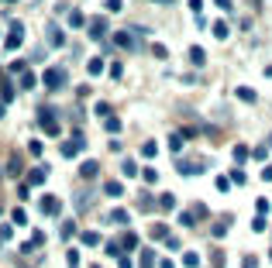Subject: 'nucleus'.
<instances>
[{"mask_svg":"<svg viewBox=\"0 0 272 268\" xmlns=\"http://www.w3.org/2000/svg\"><path fill=\"white\" fill-rule=\"evenodd\" d=\"M52 117H56V107H38V120H41V127H45V134L48 138H59V124Z\"/></svg>","mask_w":272,"mask_h":268,"instance_id":"obj_1","label":"nucleus"},{"mask_svg":"<svg viewBox=\"0 0 272 268\" xmlns=\"http://www.w3.org/2000/svg\"><path fill=\"white\" fill-rule=\"evenodd\" d=\"M21 38H24V24H21V21H11V35H7V41H4V52H18Z\"/></svg>","mask_w":272,"mask_h":268,"instance_id":"obj_2","label":"nucleus"},{"mask_svg":"<svg viewBox=\"0 0 272 268\" xmlns=\"http://www.w3.org/2000/svg\"><path fill=\"white\" fill-rule=\"evenodd\" d=\"M69 76H66V69L62 65H52V69H45V86L48 90H59V86H66Z\"/></svg>","mask_w":272,"mask_h":268,"instance_id":"obj_3","label":"nucleus"},{"mask_svg":"<svg viewBox=\"0 0 272 268\" xmlns=\"http://www.w3.org/2000/svg\"><path fill=\"white\" fill-rule=\"evenodd\" d=\"M176 169L183 175H200L203 169H207V162H176Z\"/></svg>","mask_w":272,"mask_h":268,"instance_id":"obj_4","label":"nucleus"},{"mask_svg":"<svg viewBox=\"0 0 272 268\" xmlns=\"http://www.w3.org/2000/svg\"><path fill=\"white\" fill-rule=\"evenodd\" d=\"M45 35H48V45H52V48H62V45H66V35H62V28H56V24H48Z\"/></svg>","mask_w":272,"mask_h":268,"instance_id":"obj_5","label":"nucleus"},{"mask_svg":"<svg viewBox=\"0 0 272 268\" xmlns=\"http://www.w3.org/2000/svg\"><path fill=\"white\" fill-rule=\"evenodd\" d=\"M38 210L48 213V217H56V213H59V199H56V196H41V199H38Z\"/></svg>","mask_w":272,"mask_h":268,"instance_id":"obj_6","label":"nucleus"},{"mask_svg":"<svg viewBox=\"0 0 272 268\" xmlns=\"http://www.w3.org/2000/svg\"><path fill=\"white\" fill-rule=\"evenodd\" d=\"M234 96H238L241 103H255V100H258V93H255L252 86H238V90H234Z\"/></svg>","mask_w":272,"mask_h":268,"instance_id":"obj_7","label":"nucleus"},{"mask_svg":"<svg viewBox=\"0 0 272 268\" xmlns=\"http://www.w3.org/2000/svg\"><path fill=\"white\" fill-rule=\"evenodd\" d=\"M103 35H107V21L93 18V24H90V38H103Z\"/></svg>","mask_w":272,"mask_h":268,"instance_id":"obj_8","label":"nucleus"},{"mask_svg":"<svg viewBox=\"0 0 272 268\" xmlns=\"http://www.w3.org/2000/svg\"><path fill=\"white\" fill-rule=\"evenodd\" d=\"M190 62H193V65H203V62H207V55H203V48H200V45L190 48Z\"/></svg>","mask_w":272,"mask_h":268,"instance_id":"obj_9","label":"nucleus"},{"mask_svg":"<svg viewBox=\"0 0 272 268\" xmlns=\"http://www.w3.org/2000/svg\"><path fill=\"white\" fill-rule=\"evenodd\" d=\"M248 145H234V162H238V165H241V162H248Z\"/></svg>","mask_w":272,"mask_h":268,"instance_id":"obj_10","label":"nucleus"},{"mask_svg":"<svg viewBox=\"0 0 272 268\" xmlns=\"http://www.w3.org/2000/svg\"><path fill=\"white\" fill-rule=\"evenodd\" d=\"M183 265L186 268H200V254H196V251H186V254H183Z\"/></svg>","mask_w":272,"mask_h":268,"instance_id":"obj_11","label":"nucleus"},{"mask_svg":"<svg viewBox=\"0 0 272 268\" xmlns=\"http://www.w3.org/2000/svg\"><path fill=\"white\" fill-rule=\"evenodd\" d=\"M83 244H86V248H97V244H100V234H97V230H86V234H83Z\"/></svg>","mask_w":272,"mask_h":268,"instance_id":"obj_12","label":"nucleus"},{"mask_svg":"<svg viewBox=\"0 0 272 268\" xmlns=\"http://www.w3.org/2000/svg\"><path fill=\"white\" fill-rule=\"evenodd\" d=\"M114 45H121V48H131L135 41H131V35H124V31H117V35H114Z\"/></svg>","mask_w":272,"mask_h":268,"instance_id":"obj_13","label":"nucleus"},{"mask_svg":"<svg viewBox=\"0 0 272 268\" xmlns=\"http://www.w3.org/2000/svg\"><path fill=\"white\" fill-rule=\"evenodd\" d=\"M111 220H114V224H121V227H124V224L131 220V213H128V210H114V213H111Z\"/></svg>","mask_w":272,"mask_h":268,"instance_id":"obj_14","label":"nucleus"},{"mask_svg":"<svg viewBox=\"0 0 272 268\" xmlns=\"http://www.w3.org/2000/svg\"><path fill=\"white\" fill-rule=\"evenodd\" d=\"M152 237H158V241H169L173 234H169V227H162V224H155V227H152Z\"/></svg>","mask_w":272,"mask_h":268,"instance_id":"obj_15","label":"nucleus"},{"mask_svg":"<svg viewBox=\"0 0 272 268\" xmlns=\"http://www.w3.org/2000/svg\"><path fill=\"white\" fill-rule=\"evenodd\" d=\"M103 192H107V196H121V192H124V186H121V182H107V186H103Z\"/></svg>","mask_w":272,"mask_h":268,"instance_id":"obj_16","label":"nucleus"},{"mask_svg":"<svg viewBox=\"0 0 272 268\" xmlns=\"http://www.w3.org/2000/svg\"><path fill=\"white\" fill-rule=\"evenodd\" d=\"M155 152H158V145H155V141H145V148H141V155H145V158H155Z\"/></svg>","mask_w":272,"mask_h":268,"instance_id":"obj_17","label":"nucleus"},{"mask_svg":"<svg viewBox=\"0 0 272 268\" xmlns=\"http://www.w3.org/2000/svg\"><path fill=\"white\" fill-rule=\"evenodd\" d=\"M41 179H45V169H35V172L28 175V186H38Z\"/></svg>","mask_w":272,"mask_h":268,"instance_id":"obj_18","label":"nucleus"},{"mask_svg":"<svg viewBox=\"0 0 272 268\" xmlns=\"http://www.w3.org/2000/svg\"><path fill=\"white\" fill-rule=\"evenodd\" d=\"M158 203H162V210H173V207H176V196H173V192H166Z\"/></svg>","mask_w":272,"mask_h":268,"instance_id":"obj_19","label":"nucleus"},{"mask_svg":"<svg viewBox=\"0 0 272 268\" xmlns=\"http://www.w3.org/2000/svg\"><path fill=\"white\" fill-rule=\"evenodd\" d=\"M79 172H83V179H86V175H97V162H83Z\"/></svg>","mask_w":272,"mask_h":268,"instance_id":"obj_20","label":"nucleus"},{"mask_svg":"<svg viewBox=\"0 0 272 268\" xmlns=\"http://www.w3.org/2000/svg\"><path fill=\"white\" fill-rule=\"evenodd\" d=\"M69 24H73V28H83L86 21H83V14H79V11H73V14H69Z\"/></svg>","mask_w":272,"mask_h":268,"instance_id":"obj_21","label":"nucleus"},{"mask_svg":"<svg viewBox=\"0 0 272 268\" xmlns=\"http://www.w3.org/2000/svg\"><path fill=\"white\" fill-rule=\"evenodd\" d=\"M217 189L228 192V189H231V179H228V175H217Z\"/></svg>","mask_w":272,"mask_h":268,"instance_id":"obj_22","label":"nucleus"},{"mask_svg":"<svg viewBox=\"0 0 272 268\" xmlns=\"http://www.w3.org/2000/svg\"><path fill=\"white\" fill-rule=\"evenodd\" d=\"M152 261H155V254L152 251H141V268H152Z\"/></svg>","mask_w":272,"mask_h":268,"instance_id":"obj_23","label":"nucleus"},{"mask_svg":"<svg viewBox=\"0 0 272 268\" xmlns=\"http://www.w3.org/2000/svg\"><path fill=\"white\" fill-rule=\"evenodd\" d=\"M121 241H124V248H128V251H131V248H138V237H135V234H124Z\"/></svg>","mask_w":272,"mask_h":268,"instance_id":"obj_24","label":"nucleus"},{"mask_svg":"<svg viewBox=\"0 0 272 268\" xmlns=\"http://www.w3.org/2000/svg\"><path fill=\"white\" fill-rule=\"evenodd\" d=\"M7 172H11V175L21 172V158H11V162H7Z\"/></svg>","mask_w":272,"mask_h":268,"instance_id":"obj_25","label":"nucleus"},{"mask_svg":"<svg viewBox=\"0 0 272 268\" xmlns=\"http://www.w3.org/2000/svg\"><path fill=\"white\" fill-rule=\"evenodd\" d=\"M107 131H111V134L121 131V120H117V117H107Z\"/></svg>","mask_w":272,"mask_h":268,"instance_id":"obj_26","label":"nucleus"},{"mask_svg":"<svg viewBox=\"0 0 272 268\" xmlns=\"http://www.w3.org/2000/svg\"><path fill=\"white\" fill-rule=\"evenodd\" d=\"M35 83H38V79H35V73H24V79H21V86H28V90H31Z\"/></svg>","mask_w":272,"mask_h":268,"instance_id":"obj_27","label":"nucleus"},{"mask_svg":"<svg viewBox=\"0 0 272 268\" xmlns=\"http://www.w3.org/2000/svg\"><path fill=\"white\" fill-rule=\"evenodd\" d=\"M169 148H183V134H169Z\"/></svg>","mask_w":272,"mask_h":268,"instance_id":"obj_28","label":"nucleus"},{"mask_svg":"<svg viewBox=\"0 0 272 268\" xmlns=\"http://www.w3.org/2000/svg\"><path fill=\"white\" fill-rule=\"evenodd\" d=\"M62 155H66V158H73V155H76V145H73V141H66V145H62Z\"/></svg>","mask_w":272,"mask_h":268,"instance_id":"obj_29","label":"nucleus"},{"mask_svg":"<svg viewBox=\"0 0 272 268\" xmlns=\"http://www.w3.org/2000/svg\"><path fill=\"white\" fill-rule=\"evenodd\" d=\"M11 234H14V227H11V224H4V227H0V241H11Z\"/></svg>","mask_w":272,"mask_h":268,"instance_id":"obj_30","label":"nucleus"},{"mask_svg":"<svg viewBox=\"0 0 272 268\" xmlns=\"http://www.w3.org/2000/svg\"><path fill=\"white\" fill-rule=\"evenodd\" d=\"M121 169H124V175H135V172H138V165H135V162H131V158H128V162H124Z\"/></svg>","mask_w":272,"mask_h":268,"instance_id":"obj_31","label":"nucleus"},{"mask_svg":"<svg viewBox=\"0 0 272 268\" xmlns=\"http://www.w3.org/2000/svg\"><path fill=\"white\" fill-rule=\"evenodd\" d=\"M214 35L217 38H228V24H214Z\"/></svg>","mask_w":272,"mask_h":268,"instance_id":"obj_32","label":"nucleus"},{"mask_svg":"<svg viewBox=\"0 0 272 268\" xmlns=\"http://www.w3.org/2000/svg\"><path fill=\"white\" fill-rule=\"evenodd\" d=\"M100 69H103V62H100V58H90V73H93V76H97Z\"/></svg>","mask_w":272,"mask_h":268,"instance_id":"obj_33","label":"nucleus"},{"mask_svg":"<svg viewBox=\"0 0 272 268\" xmlns=\"http://www.w3.org/2000/svg\"><path fill=\"white\" fill-rule=\"evenodd\" d=\"M97 114L100 117H111V103H97Z\"/></svg>","mask_w":272,"mask_h":268,"instance_id":"obj_34","label":"nucleus"},{"mask_svg":"<svg viewBox=\"0 0 272 268\" xmlns=\"http://www.w3.org/2000/svg\"><path fill=\"white\" fill-rule=\"evenodd\" d=\"M252 230H265V217H255V220H252Z\"/></svg>","mask_w":272,"mask_h":268,"instance_id":"obj_35","label":"nucleus"},{"mask_svg":"<svg viewBox=\"0 0 272 268\" xmlns=\"http://www.w3.org/2000/svg\"><path fill=\"white\" fill-rule=\"evenodd\" d=\"M262 179H265V182H272V165H265V169H262Z\"/></svg>","mask_w":272,"mask_h":268,"instance_id":"obj_36","label":"nucleus"},{"mask_svg":"<svg viewBox=\"0 0 272 268\" xmlns=\"http://www.w3.org/2000/svg\"><path fill=\"white\" fill-rule=\"evenodd\" d=\"M255 265H258V261H255L252 254H248V258H245V268H255Z\"/></svg>","mask_w":272,"mask_h":268,"instance_id":"obj_37","label":"nucleus"},{"mask_svg":"<svg viewBox=\"0 0 272 268\" xmlns=\"http://www.w3.org/2000/svg\"><path fill=\"white\" fill-rule=\"evenodd\" d=\"M217 4H221V7H224V11H231V0H217Z\"/></svg>","mask_w":272,"mask_h":268,"instance_id":"obj_38","label":"nucleus"},{"mask_svg":"<svg viewBox=\"0 0 272 268\" xmlns=\"http://www.w3.org/2000/svg\"><path fill=\"white\" fill-rule=\"evenodd\" d=\"M158 268H176V265H173V261H162V265H158Z\"/></svg>","mask_w":272,"mask_h":268,"instance_id":"obj_39","label":"nucleus"},{"mask_svg":"<svg viewBox=\"0 0 272 268\" xmlns=\"http://www.w3.org/2000/svg\"><path fill=\"white\" fill-rule=\"evenodd\" d=\"M269 145H272V138H269Z\"/></svg>","mask_w":272,"mask_h":268,"instance_id":"obj_40","label":"nucleus"}]
</instances>
